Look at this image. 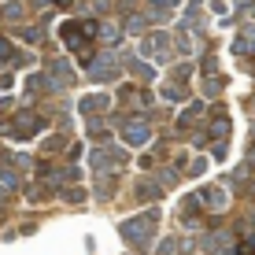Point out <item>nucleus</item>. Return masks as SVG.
Returning a JSON list of instances; mask_svg holds the SVG:
<instances>
[{
	"instance_id": "nucleus-1",
	"label": "nucleus",
	"mask_w": 255,
	"mask_h": 255,
	"mask_svg": "<svg viewBox=\"0 0 255 255\" xmlns=\"http://www.w3.org/2000/svg\"><path fill=\"white\" fill-rule=\"evenodd\" d=\"M155 222H159V215H155V211H144V215H137V218H129V222H122V237H126V241L133 244L137 252H144L148 244H152Z\"/></svg>"
},
{
	"instance_id": "nucleus-11",
	"label": "nucleus",
	"mask_w": 255,
	"mask_h": 255,
	"mask_svg": "<svg viewBox=\"0 0 255 255\" xmlns=\"http://www.w3.org/2000/svg\"><path fill=\"white\" fill-rule=\"evenodd\" d=\"M4 15H7V19H19L22 7H19V4H7V7H4Z\"/></svg>"
},
{
	"instance_id": "nucleus-7",
	"label": "nucleus",
	"mask_w": 255,
	"mask_h": 255,
	"mask_svg": "<svg viewBox=\"0 0 255 255\" xmlns=\"http://www.w3.org/2000/svg\"><path fill=\"white\" fill-rule=\"evenodd\" d=\"M108 111V96H100V93H96V96H85V100H82V111H85V115H96V111Z\"/></svg>"
},
{
	"instance_id": "nucleus-6",
	"label": "nucleus",
	"mask_w": 255,
	"mask_h": 255,
	"mask_svg": "<svg viewBox=\"0 0 255 255\" xmlns=\"http://www.w3.org/2000/svg\"><path fill=\"white\" fill-rule=\"evenodd\" d=\"M200 200H204L207 207H215V211L226 207V192H222V189H204V192H200Z\"/></svg>"
},
{
	"instance_id": "nucleus-5",
	"label": "nucleus",
	"mask_w": 255,
	"mask_h": 255,
	"mask_svg": "<svg viewBox=\"0 0 255 255\" xmlns=\"http://www.w3.org/2000/svg\"><path fill=\"white\" fill-rule=\"evenodd\" d=\"M93 163H96V170H104V166H122V152H115V148H96Z\"/></svg>"
},
{
	"instance_id": "nucleus-9",
	"label": "nucleus",
	"mask_w": 255,
	"mask_h": 255,
	"mask_svg": "<svg viewBox=\"0 0 255 255\" xmlns=\"http://www.w3.org/2000/svg\"><path fill=\"white\" fill-rule=\"evenodd\" d=\"M163 96H166V100H181V89H178V85H163Z\"/></svg>"
},
{
	"instance_id": "nucleus-4",
	"label": "nucleus",
	"mask_w": 255,
	"mask_h": 255,
	"mask_svg": "<svg viewBox=\"0 0 255 255\" xmlns=\"http://www.w3.org/2000/svg\"><path fill=\"white\" fill-rule=\"evenodd\" d=\"M122 140H126V144H148V140H152V129H148L144 122H129V126L122 129Z\"/></svg>"
},
{
	"instance_id": "nucleus-3",
	"label": "nucleus",
	"mask_w": 255,
	"mask_h": 255,
	"mask_svg": "<svg viewBox=\"0 0 255 255\" xmlns=\"http://www.w3.org/2000/svg\"><path fill=\"white\" fill-rule=\"evenodd\" d=\"M37 126H41V115H33V111H19V115L11 119V129H7V133L11 137H33L37 133Z\"/></svg>"
},
{
	"instance_id": "nucleus-8",
	"label": "nucleus",
	"mask_w": 255,
	"mask_h": 255,
	"mask_svg": "<svg viewBox=\"0 0 255 255\" xmlns=\"http://www.w3.org/2000/svg\"><path fill=\"white\" fill-rule=\"evenodd\" d=\"M233 255H255V237H244L241 244H237V252Z\"/></svg>"
},
{
	"instance_id": "nucleus-13",
	"label": "nucleus",
	"mask_w": 255,
	"mask_h": 255,
	"mask_svg": "<svg viewBox=\"0 0 255 255\" xmlns=\"http://www.w3.org/2000/svg\"><path fill=\"white\" fill-rule=\"evenodd\" d=\"M59 4H70V0H59Z\"/></svg>"
},
{
	"instance_id": "nucleus-10",
	"label": "nucleus",
	"mask_w": 255,
	"mask_h": 255,
	"mask_svg": "<svg viewBox=\"0 0 255 255\" xmlns=\"http://www.w3.org/2000/svg\"><path fill=\"white\" fill-rule=\"evenodd\" d=\"M0 59H4V63H7V59H15V48L7 45V41H0Z\"/></svg>"
},
{
	"instance_id": "nucleus-12",
	"label": "nucleus",
	"mask_w": 255,
	"mask_h": 255,
	"mask_svg": "<svg viewBox=\"0 0 255 255\" xmlns=\"http://www.w3.org/2000/svg\"><path fill=\"white\" fill-rule=\"evenodd\" d=\"M104 37H108V45H115V37H119V30H115V26H104Z\"/></svg>"
},
{
	"instance_id": "nucleus-2",
	"label": "nucleus",
	"mask_w": 255,
	"mask_h": 255,
	"mask_svg": "<svg viewBox=\"0 0 255 255\" xmlns=\"http://www.w3.org/2000/svg\"><path fill=\"white\" fill-rule=\"evenodd\" d=\"M59 33H63V41L70 48H82L85 37H93V33H96V22H67Z\"/></svg>"
}]
</instances>
